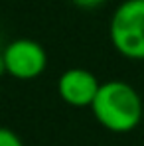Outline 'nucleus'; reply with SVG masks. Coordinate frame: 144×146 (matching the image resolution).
<instances>
[{
	"mask_svg": "<svg viewBox=\"0 0 144 146\" xmlns=\"http://www.w3.org/2000/svg\"><path fill=\"white\" fill-rule=\"evenodd\" d=\"M113 48L126 59H144V0H124L113 12L109 24Z\"/></svg>",
	"mask_w": 144,
	"mask_h": 146,
	"instance_id": "obj_2",
	"label": "nucleus"
},
{
	"mask_svg": "<svg viewBox=\"0 0 144 146\" xmlns=\"http://www.w3.org/2000/svg\"><path fill=\"white\" fill-rule=\"evenodd\" d=\"M0 146H24L22 138L8 126H0Z\"/></svg>",
	"mask_w": 144,
	"mask_h": 146,
	"instance_id": "obj_5",
	"label": "nucleus"
},
{
	"mask_svg": "<svg viewBox=\"0 0 144 146\" xmlns=\"http://www.w3.org/2000/svg\"><path fill=\"white\" fill-rule=\"evenodd\" d=\"M91 111L103 128H107L109 132L124 134L140 124L144 107L138 91L132 85L120 79H113L101 83Z\"/></svg>",
	"mask_w": 144,
	"mask_h": 146,
	"instance_id": "obj_1",
	"label": "nucleus"
},
{
	"mask_svg": "<svg viewBox=\"0 0 144 146\" xmlns=\"http://www.w3.org/2000/svg\"><path fill=\"white\" fill-rule=\"evenodd\" d=\"M6 73V61H4V55L0 53V77Z\"/></svg>",
	"mask_w": 144,
	"mask_h": 146,
	"instance_id": "obj_7",
	"label": "nucleus"
},
{
	"mask_svg": "<svg viewBox=\"0 0 144 146\" xmlns=\"http://www.w3.org/2000/svg\"><path fill=\"white\" fill-rule=\"evenodd\" d=\"M71 2L83 10H93V8H99L105 4V0H71Z\"/></svg>",
	"mask_w": 144,
	"mask_h": 146,
	"instance_id": "obj_6",
	"label": "nucleus"
},
{
	"mask_svg": "<svg viewBox=\"0 0 144 146\" xmlns=\"http://www.w3.org/2000/svg\"><path fill=\"white\" fill-rule=\"evenodd\" d=\"M101 89V83L95 73L83 67H71L63 71L57 79V95L63 103L71 107H91L97 93Z\"/></svg>",
	"mask_w": 144,
	"mask_h": 146,
	"instance_id": "obj_4",
	"label": "nucleus"
},
{
	"mask_svg": "<svg viewBox=\"0 0 144 146\" xmlns=\"http://www.w3.org/2000/svg\"><path fill=\"white\" fill-rule=\"evenodd\" d=\"M2 55L6 61V73L20 81H32L48 67V53L36 40H14L4 48Z\"/></svg>",
	"mask_w": 144,
	"mask_h": 146,
	"instance_id": "obj_3",
	"label": "nucleus"
}]
</instances>
